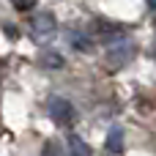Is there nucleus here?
Returning a JSON list of instances; mask_svg holds the SVG:
<instances>
[{"label":"nucleus","instance_id":"f257e3e1","mask_svg":"<svg viewBox=\"0 0 156 156\" xmlns=\"http://www.w3.org/2000/svg\"><path fill=\"white\" fill-rule=\"evenodd\" d=\"M16 8H22V11H30L33 5H36V0H11Z\"/></svg>","mask_w":156,"mask_h":156}]
</instances>
